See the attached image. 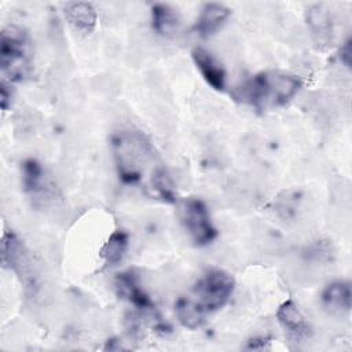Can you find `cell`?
<instances>
[{
	"mask_svg": "<svg viewBox=\"0 0 352 352\" xmlns=\"http://www.w3.org/2000/svg\"><path fill=\"white\" fill-rule=\"evenodd\" d=\"M111 150L120 180L125 184H136L162 166L157 162V153L151 142L139 131H121L111 138Z\"/></svg>",
	"mask_w": 352,
	"mask_h": 352,
	"instance_id": "6da1fadb",
	"label": "cell"
},
{
	"mask_svg": "<svg viewBox=\"0 0 352 352\" xmlns=\"http://www.w3.org/2000/svg\"><path fill=\"white\" fill-rule=\"evenodd\" d=\"M301 80L279 70L261 72L236 89V99L250 104L258 111L272 110L289 103L300 91Z\"/></svg>",
	"mask_w": 352,
	"mask_h": 352,
	"instance_id": "7a4b0ae2",
	"label": "cell"
},
{
	"mask_svg": "<svg viewBox=\"0 0 352 352\" xmlns=\"http://www.w3.org/2000/svg\"><path fill=\"white\" fill-rule=\"evenodd\" d=\"M0 67L4 77L3 80L8 82L25 80L30 72L28 37L26 33L16 26H8L1 30Z\"/></svg>",
	"mask_w": 352,
	"mask_h": 352,
	"instance_id": "3957f363",
	"label": "cell"
},
{
	"mask_svg": "<svg viewBox=\"0 0 352 352\" xmlns=\"http://www.w3.org/2000/svg\"><path fill=\"white\" fill-rule=\"evenodd\" d=\"M234 289L232 275L220 268H210L194 285L192 298L206 314H210L230 301Z\"/></svg>",
	"mask_w": 352,
	"mask_h": 352,
	"instance_id": "277c9868",
	"label": "cell"
},
{
	"mask_svg": "<svg viewBox=\"0 0 352 352\" xmlns=\"http://www.w3.org/2000/svg\"><path fill=\"white\" fill-rule=\"evenodd\" d=\"M180 220L188 236L197 246L212 243L217 236V230L212 223L209 210L199 198H186L180 204Z\"/></svg>",
	"mask_w": 352,
	"mask_h": 352,
	"instance_id": "5b68a950",
	"label": "cell"
},
{
	"mask_svg": "<svg viewBox=\"0 0 352 352\" xmlns=\"http://www.w3.org/2000/svg\"><path fill=\"white\" fill-rule=\"evenodd\" d=\"M1 264L4 268L15 272L18 276H28L30 261L21 239L12 232L6 231L1 238Z\"/></svg>",
	"mask_w": 352,
	"mask_h": 352,
	"instance_id": "8992f818",
	"label": "cell"
},
{
	"mask_svg": "<svg viewBox=\"0 0 352 352\" xmlns=\"http://www.w3.org/2000/svg\"><path fill=\"white\" fill-rule=\"evenodd\" d=\"M191 58L208 85L216 91H223L226 88V70L212 52L204 47H194Z\"/></svg>",
	"mask_w": 352,
	"mask_h": 352,
	"instance_id": "52a82bcc",
	"label": "cell"
},
{
	"mask_svg": "<svg viewBox=\"0 0 352 352\" xmlns=\"http://www.w3.org/2000/svg\"><path fill=\"white\" fill-rule=\"evenodd\" d=\"M114 287L117 294L121 298L129 301L135 308L140 311L154 309L153 301L150 300L148 294L140 287L139 278L132 270L118 274L114 279Z\"/></svg>",
	"mask_w": 352,
	"mask_h": 352,
	"instance_id": "ba28073f",
	"label": "cell"
},
{
	"mask_svg": "<svg viewBox=\"0 0 352 352\" xmlns=\"http://www.w3.org/2000/svg\"><path fill=\"white\" fill-rule=\"evenodd\" d=\"M276 320L289 334V337L294 340L305 338L309 334V324L305 320L302 312L298 309L297 304L292 298L283 301L279 305L276 311Z\"/></svg>",
	"mask_w": 352,
	"mask_h": 352,
	"instance_id": "9c48e42d",
	"label": "cell"
},
{
	"mask_svg": "<svg viewBox=\"0 0 352 352\" xmlns=\"http://www.w3.org/2000/svg\"><path fill=\"white\" fill-rule=\"evenodd\" d=\"M230 15L231 10L227 6L221 3H206L197 18L194 29L201 37H209L223 28Z\"/></svg>",
	"mask_w": 352,
	"mask_h": 352,
	"instance_id": "30bf717a",
	"label": "cell"
},
{
	"mask_svg": "<svg viewBox=\"0 0 352 352\" xmlns=\"http://www.w3.org/2000/svg\"><path fill=\"white\" fill-rule=\"evenodd\" d=\"M307 25L318 45H329L331 43L333 19L323 4H315L307 10Z\"/></svg>",
	"mask_w": 352,
	"mask_h": 352,
	"instance_id": "8fae6325",
	"label": "cell"
},
{
	"mask_svg": "<svg viewBox=\"0 0 352 352\" xmlns=\"http://www.w3.org/2000/svg\"><path fill=\"white\" fill-rule=\"evenodd\" d=\"M352 292L349 282L334 280L323 289L320 294L322 305L331 314H344L351 309Z\"/></svg>",
	"mask_w": 352,
	"mask_h": 352,
	"instance_id": "7c38bea8",
	"label": "cell"
},
{
	"mask_svg": "<svg viewBox=\"0 0 352 352\" xmlns=\"http://www.w3.org/2000/svg\"><path fill=\"white\" fill-rule=\"evenodd\" d=\"M65 18L67 23L77 32L91 33L96 26L98 15L91 3L72 1L65 6Z\"/></svg>",
	"mask_w": 352,
	"mask_h": 352,
	"instance_id": "4fadbf2b",
	"label": "cell"
},
{
	"mask_svg": "<svg viewBox=\"0 0 352 352\" xmlns=\"http://www.w3.org/2000/svg\"><path fill=\"white\" fill-rule=\"evenodd\" d=\"M175 314L179 323L188 330H197L202 327L208 316V314L194 301V298L188 296H182L176 300Z\"/></svg>",
	"mask_w": 352,
	"mask_h": 352,
	"instance_id": "5bb4252c",
	"label": "cell"
},
{
	"mask_svg": "<svg viewBox=\"0 0 352 352\" xmlns=\"http://www.w3.org/2000/svg\"><path fill=\"white\" fill-rule=\"evenodd\" d=\"M180 19L169 4L157 3L151 7V26L160 36H173L179 30Z\"/></svg>",
	"mask_w": 352,
	"mask_h": 352,
	"instance_id": "9a60e30c",
	"label": "cell"
},
{
	"mask_svg": "<svg viewBox=\"0 0 352 352\" xmlns=\"http://www.w3.org/2000/svg\"><path fill=\"white\" fill-rule=\"evenodd\" d=\"M128 234L122 230H116L109 235L107 241L100 248L99 254L107 267H114L124 260L128 250Z\"/></svg>",
	"mask_w": 352,
	"mask_h": 352,
	"instance_id": "2e32d148",
	"label": "cell"
},
{
	"mask_svg": "<svg viewBox=\"0 0 352 352\" xmlns=\"http://www.w3.org/2000/svg\"><path fill=\"white\" fill-rule=\"evenodd\" d=\"M44 169L34 158H28L22 162V187L26 192L34 195L43 190Z\"/></svg>",
	"mask_w": 352,
	"mask_h": 352,
	"instance_id": "e0dca14e",
	"label": "cell"
},
{
	"mask_svg": "<svg viewBox=\"0 0 352 352\" xmlns=\"http://www.w3.org/2000/svg\"><path fill=\"white\" fill-rule=\"evenodd\" d=\"M150 186H151V190L154 191V194L158 198H161L164 202L175 204L177 201L176 188H175L173 182H172L168 170L165 169V166H161L154 173V176L150 180Z\"/></svg>",
	"mask_w": 352,
	"mask_h": 352,
	"instance_id": "ac0fdd59",
	"label": "cell"
},
{
	"mask_svg": "<svg viewBox=\"0 0 352 352\" xmlns=\"http://www.w3.org/2000/svg\"><path fill=\"white\" fill-rule=\"evenodd\" d=\"M12 102V89H11V82L1 80L0 84V106L3 111H7L8 107L11 106Z\"/></svg>",
	"mask_w": 352,
	"mask_h": 352,
	"instance_id": "d6986e66",
	"label": "cell"
},
{
	"mask_svg": "<svg viewBox=\"0 0 352 352\" xmlns=\"http://www.w3.org/2000/svg\"><path fill=\"white\" fill-rule=\"evenodd\" d=\"M340 59H341V62H342L346 67H349V65H351V40H349V38H348V40L344 43V45L341 47Z\"/></svg>",
	"mask_w": 352,
	"mask_h": 352,
	"instance_id": "ffe728a7",
	"label": "cell"
}]
</instances>
